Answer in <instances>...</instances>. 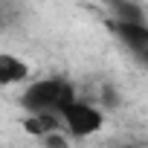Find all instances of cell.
<instances>
[{
	"label": "cell",
	"mask_w": 148,
	"mask_h": 148,
	"mask_svg": "<svg viewBox=\"0 0 148 148\" xmlns=\"http://www.w3.org/2000/svg\"><path fill=\"white\" fill-rule=\"evenodd\" d=\"M122 148H142V145H122Z\"/></svg>",
	"instance_id": "obj_10"
},
{
	"label": "cell",
	"mask_w": 148,
	"mask_h": 148,
	"mask_svg": "<svg viewBox=\"0 0 148 148\" xmlns=\"http://www.w3.org/2000/svg\"><path fill=\"white\" fill-rule=\"evenodd\" d=\"M9 21H12V18H9V15H6V12H3V9H0V29H3V26H6V23H9Z\"/></svg>",
	"instance_id": "obj_9"
},
{
	"label": "cell",
	"mask_w": 148,
	"mask_h": 148,
	"mask_svg": "<svg viewBox=\"0 0 148 148\" xmlns=\"http://www.w3.org/2000/svg\"><path fill=\"white\" fill-rule=\"evenodd\" d=\"M110 6V12L116 15V23H142V6L134 0H105Z\"/></svg>",
	"instance_id": "obj_6"
},
{
	"label": "cell",
	"mask_w": 148,
	"mask_h": 148,
	"mask_svg": "<svg viewBox=\"0 0 148 148\" xmlns=\"http://www.w3.org/2000/svg\"><path fill=\"white\" fill-rule=\"evenodd\" d=\"M102 96H105V102H108V105H116V93H113L110 87H105V93H102Z\"/></svg>",
	"instance_id": "obj_8"
},
{
	"label": "cell",
	"mask_w": 148,
	"mask_h": 148,
	"mask_svg": "<svg viewBox=\"0 0 148 148\" xmlns=\"http://www.w3.org/2000/svg\"><path fill=\"white\" fill-rule=\"evenodd\" d=\"M70 102H76V87L67 79H41L35 84H29L21 96V108H26V113H49L58 116Z\"/></svg>",
	"instance_id": "obj_1"
},
{
	"label": "cell",
	"mask_w": 148,
	"mask_h": 148,
	"mask_svg": "<svg viewBox=\"0 0 148 148\" xmlns=\"http://www.w3.org/2000/svg\"><path fill=\"white\" fill-rule=\"evenodd\" d=\"M41 142H44V148H73V145H70V139H67L61 131H52V134L41 136Z\"/></svg>",
	"instance_id": "obj_7"
},
{
	"label": "cell",
	"mask_w": 148,
	"mask_h": 148,
	"mask_svg": "<svg viewBox=\"0 0 148 148\" xmlns=\"http://www.w3.org/2000/svg\"><path fill=\"white\" fill-rule=\"evenodd\" d=\"M61 122L67 125V131H70V136H90V134H96L99 128H102V122H105V116H102V110L99 108H93V105H87V102H70L61 113Z\"/></svg>",
	"instance_id": "obj_2"
},
{
	"label": "cell",
	"mask_w": 148,
	"mask_h": 148,
	"mask_svg": "<svg viewBox=\"0 0 148 148\" xmlns=\"http://www.w3.org/2000/svg\"><path fill=\"white\" fill-rule=\"evenodd\" d=\"M29 76V67L18 58V55H0V84H18V82H23Z\"/></svg>",
	"instance_id": "obj_4"
},
{
	"label": "cell",
	"mask_w": 148,
	"mask_h": 148,
	"mask_svg": "<svg viewBox=\"0 0 148 148\" xmlns=\"http://www.w3.org/2000/svg\"><path fill=\"white\" fill-rule=\"evenodd\" d=\"M113 32L119 35V41L148 64V26L145 23H116L113 21Z\"/></svg>",
	"instance_id": "obj_3"
},
{
	"label": "cell",
	"mask_w": 148,
	"mask_h": 148,
	"mask_svg": "<svg viewBox=\"0 0 148 148\" xmlns=\"http://www.w3.org/2000/svg\"><path fill=\"white\" fill-rule=\"evenodd\" d=\"M23 131L32 136H47L52 131H61V116H49V113H32L23 119Z\"/></svg>",
	"instance_id": "obj_5"
}]
</instances>
